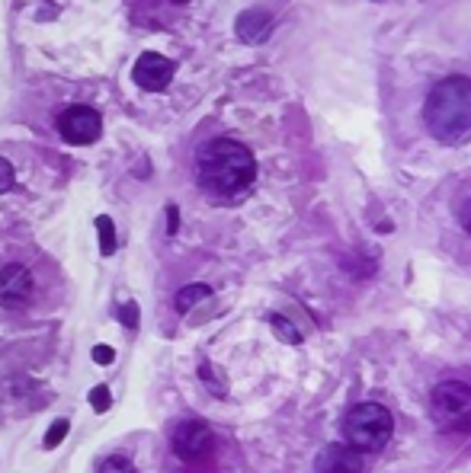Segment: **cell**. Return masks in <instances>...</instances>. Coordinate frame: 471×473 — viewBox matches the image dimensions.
I'll return each mask as SVG.
<instances>
[{"label": "cell", "instance_id": "18", "mask_svg": "<svg viewBox=\"0 0 471 473\" xmlns=\"http://www.w3.org/2000/svg\"><path fill=\"white\" fill-rule=\"evenodd\" d=\"M456 218H458V224H462V231H465V233H471V195H465V199H458V205H456Z\"/></svg>", "mask_w": 471, "mask_h": 473}, {"label": "cell", "instance_id": "7", "mask_svg": "<svg viewBox=\"0 0 471 473\" xmlns=\"http://www.w3.org/2000/svg\"><path fill=\"white\" fill-rule=\"evenodd\" d=\"M174 71H177V64L170 61V58L158 55V52H145V55H139V61H135L132 77L141 90H148V93H160V90L170 87Z\"/></svg>", "mask_w": 471, "mask_h": 473}, {"label": "cell", "instance_id": "8", "mask_svg": "<svg viewBox=\"0 0 471 473\" xmlns=\"http://www.w3.org/2000/svg\"><path fill=\"white\" fill-rule=\"evenodd\" d=\"M33 272H29L26 266H20V262H10V266L0 269V307H23V304H29V298H33Z\"/></svg>", "mask_w": 471, "mask_h": 473}, {"label": "cell", "instance_id": "19", "mask_svg": "<svg viewBox=\"0 0 471 473\" xmlns=\"http://www.w3.org/2000/svg\"><path fill=\"white\" fill-rule=\"evenodd\" d=\"M91 403L97 406V412H106V410H110V406H112L110 391H106L103 384H100V387H93V391H91Z\"/></svg>", "mask_w": 471, "mask_h": 473}, {"label": "cell", "instance_id": "15", "mask_svg": "<svg viewBox=\"0 0 471 473\" xmlns=\"http://www.w3.org/2000/svg\"><path fill=\"white\" fill-rule=\"evenodd\" d=\"M273 329H276V336L283 339V343H289V345H298L302 343V333H298L295 326H292L289 320H285V317H273Z\"/></svg>", "mask_w": 471, "mask_h": 473}, {"label": "cell", "instance_id": "20", "mask_svg": "<svg viewBox=\"0 0 471 473\" xmlns=\"http://www.w3.org/2000/svg\"><path fill=\"white\" fill-rule=\"evenodd\" d=\"M93 358H97L100 364H112V358H116V349H112V345H97V349H93Z\"/></svg>", "mask_w": 471, "mask_h": 473}, {"label": "cell", "instance_id": "12", "mask_svg": "<svg viewBox=\"0 0 471 473\" xmlns=\"http://www.w3.org/2000/svg\"><path fill=\"white\" fill-rule=\"evenodd\" d=\"M97 231H100V253L112 256V253H116V227H112L110 214H100V218H97Z\"/></svg>", "mask_w": 471, "mask_h": 473}, {"label": "cell", "instance_id": "3", "mask_svg": "<svg viewBox=\"0 0 471 473\" xmlns=\"http://www.w3.org/2000/svg\"><path fill=\"white\" fill-rule=\"evenodd\" d=\"M391 432H395V419H391V410H385L381 403H360L343 419L347 445L362 454L381 451L391 441Z\"/></svg>", "mask_w": 471, "mask_h": 473}, {"label": "cell", "instance_id": "14", "mask_svg": "<svg viewBox=\"0 0 471 473\" xmlns=\"http://www.w3.org/2000/svg\"><path fill=\"white\" fill-rule=\"evenodd\" d=\"M199 377H202V381H206V387H208V391H212V393H216V397H225V393H228V387H225V381H222V377H218V371L212 368V364H208V362H202V364H199Z\"/></svg>", "mask_w": 471, "mask_h": 473}, {"label": "cell", "instance_id": "23", "mask_svg": "<svg viewBox=\"0 0 471 473\" xmlns=\"http://www.w3.org/2000/svg\"><path fill=\"white\" fill-rule=\"evenodd\" d=\"M174 4H189V0H174Z\"/></svg>", "mask_w": 471, "mask_h": 473}, {"label": "cell", "instance_id": "17", "mask_svg": "<svg viewBox=\"0 0 471 473\" xmlns=\"http://www.w3.org/2000/svg\"><path fill=\"white\" fill-rule=\"evenodd\" d=\"M64 432H68V419H55L49 429V439H45V448H58L64 441Z\"/></svg>", "mask_w": 471, "mask_h": 473}, {"label": "cell", "instance_id": "4", "mask_svg": "<svg viewBox=\"0 0 471 473\" xmlns=\"http://www.w3.org/2000/svg\"><path fill=\"white\" fill-rule=\"evenodd\" d=\"M430 410L439 425H449V429L465 425V419L471 416V384H465V381H443L433 391Z\"/></svg>", "mask_w": 471, "mask_h": 473}, {"label": "cell", "instance_id": "22", "mask_svg": "<svg viewBox=\"0 0 471 473\" xmlns=\"http://www.w3.org/2000/svg\"><path fill=\"white\" fill-rule=\"evenodd\" d=\"M167 221H170V224H167V231L177 233V221H180V214H177V208H174V205L167 208Z\"/></svg>", "mask_w": 471, "mask_h": 473}, {"label": "cell", "instance_id": "1", "mask_svg": "<svg viewBox=\"0 0 471 473\" xmlns=\"http://www.w3.org/2000/svg\"><path fill=\"white\" fill-rule=\"evenodd\" d=\"M196 179L212 199H235L254 185L256 160L235 137H216L196 154Z\"/></svg>", "mask_w": 471, "mask_h": 473}, {"label": "cell", "instance_id": "16", "mask_svg": "<svg viewBox=\"0 0 471 473\" xmlns=\"http://www.w3.org/2000/svg\"><path fill=\"white\" fill-rule=\"evenodd\" d=\"M14 185H16L14 164H10V160H4V157H0V195H4V193H10V189H14Z\"/></svg>", "mask_w": 471, "mask_h": 473}, {"label": "cell", "instance_id": "10", "mask_svg": "<svg viewBox=\"0 0 471 473\" xmlns=\"http://www.w3.org/2000/svg\"><path fill=\"white\" fill-rule=\"evenodd\" d=\"M266 29H270V16L260 14V10H247V14L237 20V35H241L244 42H260L266 35Z\"/></svg>", "mask_w": 471, "mask_h": 473}, {"label": "cell", "instance_id": "13", "mask_svg": "<svg viewBox=\"0 0 471 473\" xmlns=\"http://www.w3.org/2000/svg\"><path fill=\"white\" fill-rule=\"evenodd\" d=\"M97 473H135V464L125 454H110L97 464Z\"/></svg>", "mask_w": 471, "mask_h": 473}, {"label": "cell", "instance_id": "9", "mask_svg": "<svg viewBox=\"0 0 471 473\" xmlns=\"http://www.w3.org/2000/svg\"><path fill=\"white\" fill-rule=\"evenodd\" d=\"M314 473H366V454L353 445H327L314 460Z\"/></svg>", "mask_w": 471, "mask_h": 473}, {"label": "cell", "instance_id": "21", "mask_svg": "<svg viewBox=\"0 0 471 473\" xmlns=\"http://www.w3.org/2000/svg\"><path fill=\"white\" fill-rule=\"evenodd\" d=\"M125 323H129V326H139V307H135V304H125Z\"/></svg>", "mask_w": 471, "mask_h": 473}, {"label": "cell", "instance_id": "11", "mask_svg": "<svg viewBox=\"0 0 471 473\" xmlns=\"http://www.w3.org/2000/svg\"><path fill=\"white\" fill-rule=\"evenodd\" d=\"M206 298H212V289H208V285H187V289L177 295L174 304L180 314H189V310H193L199 301H206Z\"/></svg>", "mask_w": 471, "mask_h": 473}, {"label": "cell", "instance_id": "5", "mask_svg": "<svg viewBox=\"0 0 471 473\" xmlns=\"http://www.w3.org/2000/svg\"><path fill=\"white\" fill-rule=\"evenodd\" d=\"M170 448H174V454L180 460L196 464V460H206L208 454L216 451V432L202 419H183L174 429V435H170Z\"/></svg>", "mask_w": 471, "mask_h": 473}, {"label": "cell", "instance_id": "2", "mask_svg": "<svg viewBox=\"0 0 471 473\" xmlns=\"http://www.w3.org/2000/svg\"><path fill=\"white\" fill-rule=\"evenodd\" d=\"M427 131L446 147H462L471 141V77H443L423 103Z\"/></svg>", "mask_w": 471, "mask_h": 473}, {"label": "cell", "instance_id": "6", "mask_svg": "<svg viewBox=\"0 0 471 473\" xmlns=\"http://www.w3.org/2000/svg\"><path fill=\"white\" fill-rule=\"evenodd\" d=\"M55 125H58L62 141L77 145V147L93 145V141L103 135V118H100V112L91 109V106H68V109L58 116Z\"/></svg>", "mask_w": 471, "mask_h": 473}]
</instances>
